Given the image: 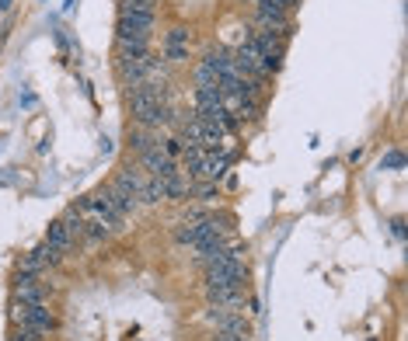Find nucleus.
I'll return each mask as SVG.
<instances>
[{"mask_svg":"<svg viewBox=\"0 0 408 341\" xmlns=\"http://www.w3.org/2000/svg\"><path fill=\"white\" fill-rule=\"evenodd\" d=\"M164 98V84H136L129 94V108H133V119L140 129H157V126H168L171 122V108L161 101Z\"/></svg>","mask_w":408,"mask_h":341,"instance_id":"obj_1","label":"nucleus"},{"mask_svg":"<svg viewBox=\"0 0 408 341\" xmlns=\"http://www.w3.org/2000/svg\"><path fill=\"white\" fill-rule=\"evenodd\" d=\"M7 317H11V324H14V328H28V331H35L39 338H49V335L56 331V317H53V310H49L46 303H35V307H28V303H18V300H11V307H7Z\"/></svg>","mask_w":408,"mask_h":341,"instance_id":"obj_2","label":"nucleus"},{"mask_svg":"<svg viewBox=\"0 0 408 341\" xmlns=\"http://www.w3.org/2000/svg\"><path fill=\"white\" fill-rule=\"evenodd\" d=\"M140 164H143V170L150 174V178H161V181H168V178H175V174H182V170L175 168V161L161 150V143L154 147V150H147L143 157H140Z\"/></svg>","mask_w":408,"mask_h":341,"instance_id":"obj_3","label":"nucleus"},{"mask_svg":"<svg viewBox=\"0 0 408 341\" xmlns=\"http://www.w3.org/2000/svg\"><path fill=\"white\" fill-rule=\"evenodd\" d=\"M14 300H18V303H28V307L46 303V289H42L39 275H25V272H18V275H14Z\"/></svg>","mask_w":408,"mask_h":341,"instance_id":"obj_4","label":"nucleus"},{"mask_svg":"<svg viewBox=\"0 0 408 341\" xmlns=\"http://www.w3.org/2000/svg\"><path fill=\"white\" fill-rule=\"evenodd\" d=\"M60 261H63V255H60V251H53V248L42 241L35 251H28V255L21 258V268H18V272H25V275H39L42 268H49V265H60Z\"/></svg>","mask_w":408,"mask_h":341,"instance_id":"obj_5","label":"nucleus"},{"mask_svg":"<svg viewBox=\"0 0 408 341\" xmlns=\"http://www.w3.org/2000/svg\"><path fill=\"white\" fill-rule=\"evenodd\" d=\"M74 234H70V227L63 223V220H53L49 223V234H46V244L53 248V251H60V255H70L74 251Z\"/></svg>","mask_w":408,"mask_h":341,"instance_id":"obj_6","label":"nucleus"},{"mask_svg":"<svg viewBox=\"0 0 408 341\" xmlns=\"http://www.w3.org/2000/svg\"><path fill=\"white\" fill-rule=\"evenodd\" d=\"M227 164H230V154H216V150H206L199 178H206V181H220V178L227 174Z\"/></svg>","mask_w":408,"mask_h":341,"instance_id":"obj_7","label":"nucleus"},{"mask_svg":"<svg viewBox=\"0 0 408 341\" xmlns=\"http://www.w3.org/2000/svg\"><path fill=\"white\" fill-rule=\"evenodd\" d=\"M203 157H206L203 147H196V143H185V150H182V161H185V174L199 178V170H203Z\"/></svg>","mask_w":408,"mask_h":341,"instance_id":"obj_8","label":"nucleus"},{"mask_svg":"<svg viewBox=\"0 0 408 341\" xmlns=\"http://www.w3.org/2000/svg\"><path fill=\"white\" fill-rule=\"evenodd\" d=\"M157 11V0H119V18H129V14H154Z\"/></svg>","mask_w":408,"mask_h":341,"instance_id":"obj_9","label":"nucleus"},{"mask_svg":"<svg viewBox=\"0 0 408 341\" xmlns=\"http://www.w3.org/2000/svg\"><path fill=\"white\" fill-rule=\"evenodd\" d=\"M129 143H133V150H136V154H140V157H143V154H147V150H154V147H157V143H154V136H150V133H133V136H129Z\"/></svg>","mask_w":408,"mask_h":341,"instance_id":"obj_10","label":"nucleus"},{"mask_svg":"<svg viewBox=\"0 0 408 341\" xmlns=\"http://www.w3.org/2000/svg\"><path fill=\"white\" fill-rule=\"evenodd\" d=\"M402 168H405V154L402 150H388L381 157V170H402Z\"/></svg>","mask_w":408,"mask_h":341,"instance_id":"obj_11","label":"nucleus"},{"mask_svg":"<svg viewBox=\"0 0 408 341\" xmlns=\"http://www.w3.org/2000/svg\"><path fill=\"white\" fill-rule=\"evenodd\" d=\"M196 87H220V77H216L206 63H199V67H196Z\"/></svg>","mask_w":408,"mask_h":341,"instance_id":"obj_12","label":"nucleus"},{"mask_svg":"<svg viewBox=\"0 0 408 341\" xmlns=\"http://www.w3.org/2000/svg\"><path fill=\"white\" fill-rule=\"evenodd\" d=\"M164 46H189V28H185V25H175V28L164 35Z\"/></svg>","mask_w":408,"mask_h":341,"instance_id":"obj_13","label":"nucleus"},{"mask_svg":"<svg viewBox=\"0 0 408 341\" xmlns=\"http://www.w3.org/2000/svg\"><path fill=\"white\" fill-rule=\"evenodd\" d=\"M189 60V46H164V63H185Z\"/></svg>","mask_w":408,"mask_h":341,"instance_id":"obj_14","label":"nucleus"},{"mask_svg":"<svg viewBox=\"0 0 408 341\" xmlns=\"http://www.w3.org/2000/svg\"><path fill=\"white\" fill-rule=\"evenodd\" d=\"M11 341H46V338H39V335H35V331H28V328H14Z\"/></svg>","mask_w":408,"mask_h":341,"instance_id":"obj_15","label":"nucleus"},{"mask_svg":"<svg viewBox=\"0 0 408 341\" xmlns=\"http://www.w3.org/2000/svg\"><path fill=\"white\" fill-rule=\"evenodd\" d=\"M182 150H185V147H182V140H164V154H168L171 161H175Z\"/></svg>","mask_w":408,"mask_h":341,"instance_id":"obj_16","label":"nucleus"},{"mask_svg":"<svg viewBox=\"0 0 408 341\" xmlns=\"http://www.w3.org/2000/svg\"><path fill=\"white\" fill-rule=\"evenodd\" d=\"M213 341H251V338H248V335H223V331H216Z\"/></svg>","mask_w":408,"mask_h":341,"instance_id":"obj_17","label":"nucleus"},{"mask_svg":"<svg viewBox=\"0 0 408 341\" xmlns=\"http://www.w3.org/2000/svg\"><path fill=\"white\" fill-rule=\"evenodd\" d=\"M199 195H203V202H213V195H216V188H213V181L199 188Z\"/></svg>","mask_w":408,"mask_h":341,"instance_id":"obj_18","label":"nucleus"},{"mask_svg":"<svg viewBox=\"0 0 408 341\" xmlns=\"http://www.w3.org/2000/svg\"><path fill=\"white\" fill-rule=\"evenodd\" d=\"M391 227H395V237H405V223H402V220H395Z\"/></svg>","mask_w":408,"mask_h":341,"instance_id":"obj_19","label":"nucleus"}]
</instances>
